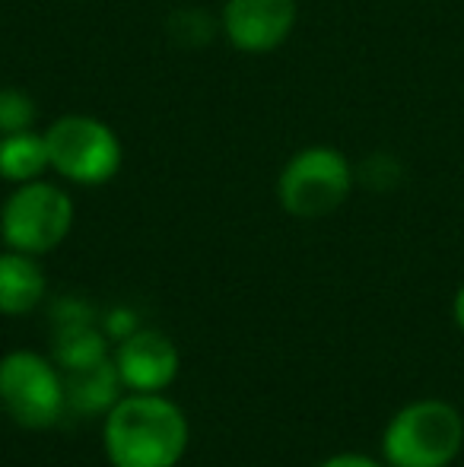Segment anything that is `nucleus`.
<instances>
[{"instance_id": "f257e3e1", "label": "nucleus", "mask_w": 464, "mask_h": 467, "mask_svg": "<svg viewBox=\"0 0 464 467\" xmlns=\"http://www.w3.org/2000/svg\"><path fill=\"white\" fill-rule=\"evenodd\" d=\"M188 417L175 400L128 391L102 417V445L112 467H175L188 451Z\"/></svg>"}, {"instance_id": "f03ea898", "label": "nucleus", "mask_w": 464, "mask_h": 467, "mask_svg": "<svg viewBox=\"0 0 464 467\" xmlns=\"http://www.w3.org/2000/svg\"><path fill=\"white\" fill-rule=\"evenodd\" d=\"M464 449L459 407L423 398L401 407L382 432V462L388 467H449Z\"/></svg>"}, {"instance_id": "7ed1b4c3", "label": "nucleus", "mask_w": 464, "mask_h": 467, "mask_svg": "<svg viewBox=\"0 0 464 467\" xmlns=\"http://www.w3.org/2000/svg\"><path fill=\"white\" fill-rule=\"evenodd\" d=\"M74 229V201L55 182H23L6 194L0 207V239L13 252L42 254L55 252Z\"/></svg>"}, {"instance_id": "20e7f679", "label": "nucleus", "mask_w": 464, "mask_h": 467, "mask_svg": "<svg viewBox=\"0 0 464 467\" xmlns=\"http://www.w3.org/2000/svg\"><path fill=\"white\" fill-rule=\"evenodd\" d=\"M48 166L64 182L96 188L121 172V140L106 121L93 115H61L45 130Z\"/></svg>"}, {"instance_id": "39448f33", "label": "nucleus", "mask_w": 464, "mask_h": 467, "mask_svg": "<svg viewBox=\"0 0 464 467\" xmlns=\"http://www.w3.org/2000/svg\"><path fill=\"white\" fill-rule=\"evenodd\" d=\"M356 172L335 147H305L290 156L277 179V201L296 220H322L347 203Z\"/></svg>"}, {"instance_id": "423d86ee", "label": "nucleus", "mask_w": 464, "mask_h": 467, "mask_svg": "<svg viewBox=\"0 0 464 467\" xmlns=\"http://www.w3.org/2000/svg\"><path fill=\"white\" fill-rule=\"evenodd\" d=\"M0 410L23 430H51L67 413L61 369L36 350H10L0 357Z\"/></svg>"}, {"instance_id": "0eeeda50", "label": "nucleus", "mask_w": 464, "mask_h": 467, "mask_svg": "<svg viewBox=\"0 0 464 467\" xmlns=\"http://www.w3.org/2000/svg\"><path fill=\"white\" fill-rule=\"evenodd\" d=\"M296 0H226L220 29L242 55H271L293 36Z\"/></svg>"}, {"instance_id": "6e6552de", "label": "nucleus", "mask_w": 464, "mask_h": 467, "mask_svg": "<svg viewBox=\"0 0 464 467\" xmlns=\"http://www.w3.org/2000/svg\"><path fill=\"white\" fill-rule=\"evenodd\" d=\"M115 369L121 375L124 391L156 394L166 391L179 379V347L169 334L156 327H137L124 340L112 344Z\"/></svg>"}, {"instance_id": "1a4fd4ad", "label": "nucleus", "mask_w": 464, "mask_h": 467, "mask_svg": "<svg viewBox=\"0 0 464 467\" xmlns=\"http://www.w3.org/2000/svg\"><path fill=\"white\" fill-rule=\"evenodd\" d=\"M61 381L67 413H77V417H99V413L106 417L118 400L128 394L112 357L89 366H77V369H61Z\"/></svg>"}, {"instance_id": "9d476101", "label": "nucleus", "mask_w": 464, "mask_h": 467, "mask_svg": "<svg viewBox=\"0 0 464 467\" xmlns=\"http://www.w3.org/2000/svg\"><path fill=\"white\" fill-rule=\"evenodd\" d=\"M48 280L36 254L0 252V315H29L45 302Z\"/></svg>"}, {"instance_id": "9b49d317", "label": "nucleus", "mask_w": 464, "mask_h": 467, "mask_svg": "<svg viewBox=\"0 0 464 467\" xmlns=\"http://www.w3.org/2000/svg\"><path fill=\"white\" fill-rule=\"evenodd\" d=\"M112 357V340L106 337L99 321H70V325H55V340H51V359L57 369H77V366L99 363Z\"/></svg>"}, {"instance_id": "f8f14e48", "label": "nucleus", "mask_w": 464, "mask_h": 467, "mask_svg": "<svg viewBox=\"0 0 464 467\" xmlns=\"http://www.w3.org/2000/svg\"><path fill=\"white\" fill-rule=\"evenodd\" d=\"M45 172H51L45 134H36L32 128L0 137V179L10 185H23V182L42 179Z\"/></svg>"}, {"instance_id": "ddd939ff", "label": "nucleus", "mask_w": 464, "mask_h": 467, "mask_svg": "<svg viewBox=\"0 0 464 467\" xmlns=\"http://www.w3.org/2000/svg\"><path fill=\"white\" fill-rule=\"evenodd\" d=\"M36 102L23 89H0V137L4 134H19V130L36 128Z\"/></svg>"}, {"instance_id": "4468645a", "label": "nucleus", "mask_w": 464, "mask_h": 467, "mask_svg": "<svg viewBox=\"0 0 464 467\" xmlns=\"http://www.w3.org/2000/svg\"><path fill=\"white\" fill-rule=\"evenodd\" d=\"M99 325H102V331H106V337L112 340V344H118V340H124L128 334H134L137 327H140V321H137V315L130 312V308H112Z\"/></svg>"}, {"instance_id": "2eb2a0df", "label": "nucleus", "mask_w": 464, "mask_h": 467, "mask_svg": "<svg viewBox=\"0 0 464 467\" xmlns=\"http://www.w3.org/2000/svg\"><path fill=\"white\" fill-rule=\"evenodd\" d=\"M315 467H388V464L376 462V458H369V455H356V451H341V455L325 458V462Z\"/></svg>"}, {"instance_id": "dca6fc26", "label": "nucleus", "mask_w": 464, "mask_h": 467, "mask_svg": "<svg viewBox=\"0 0 464 467\" xmlns=\"http://www.w3.org/2000/svg\"><path fill=\"white\" fill-rule=\"evenodd\" d=\"M452 315H455V325H459V331L464 334V283H461V289H459V293H455Z\"/></svg>"}, {"instance_id": "f3484780", "label": "nucleus", "mask_w": 464, "mask_h": 467, "mask_svg": "<svg viewBox=\"0 0 464 467\" xmlns=\"http://www.w3.org/2000/svg\"><path fill=\"white\" fill-rule=\"evenodd\" d=\"M0 413H4V410H0Z\"/></svg>"}]
</instances>
